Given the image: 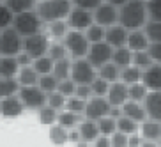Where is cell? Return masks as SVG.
Segmentation results:
<instances>
[{
  "label": "cell",
  "instance_id": "34",
  "mask_svg": "<svg viewBox=\"0 0 161 147\" xmlns=\"http://www.w3.org/2000/svg\"><path fill=\"white\" fill-rule=\"evenodd\" d=\"M32 66H34V69L37 71L39 76H43V75H50V73H53L55 62L48 57V55H43V57H39V59H34Z\"/></svg>",
  "mask_w": 161,
  "mask_h": 147
},
{
  "label": "cell",
  "instance_id": "29",
  "mask_svg": "<svg viewBox=\"0 0 161 147\" xmlns=\"http://www.w3.org/2000/svg\"><path fill=\"white\" fill-rule=\"evenodd\" d=\"M120 82H124L126 85H131V83L142 82V69L136 67L135 64H131V66L120 69Z\"/></svg>",
  "mask_w": 161,
  "mask_h": 147
},
{
  "label": "cell",
  "instance_id": "14",
  "mask_svg": "<svg viewBox=\"0 0 161 147\" xmlns=\"http://www.w3.org/2000/svg\"><path fill=\"white\" fill-rule=\"evenodd\" d=\"M142 103H143V108H145L147 119H152V121L161 122V92L149 90Z\"/></svg>",
  "mask_w": 161,
  "mask_h": 147
},
{
  "label": "cell",
  "instance_id": "54",
  "mask_svg": "<svg viewBox=\"0 0 161 147\" xmlns=\"http://www.w3.org/2000/svg\"><path fill=\"white\" fill-rule=\"evenodd\" d=\"M143 144V138L140 133H133L128 137V147H140Z\"/></svg>",
  "mask_w": 161,
  "mask_h": 147
},
{
  "label": "cell",
  "instance_id": "55",
  "mask_svg": "<svg viewBox=\"0 0 161 147\" xmlns=\"http://www.w3.org/2000/svg\"><path fill=\"white\" fill-rule=\"evenodd\" d=\"M92 144H94L92 147H112V140H110V137H104V135H99Z\"/></svg>",
  "mask_w": 161,
  "mask_h": 147
},
{
  "label": "cell",
  "instance_id": "2",
  "mask_svg": "<svg viewBox=\"0 0 161 147\" xmlns=\"http://www.w3.org/2000/svg\"><path fill=\"white\" fill-rule=\"evenodd\" d=\"M73 9L71 0H39L36 5V13L43 23H52L57 20H66Z\"/></svg>",
  "mask_w": 161,
  "mask_h": 147
},
{
  "label": "cell",
  "instance_id": "51",
  "mask_svg": "<svg viewBox=\"0 0 161 147\" xmlns=\"http://www.w3.org/2000/svg\"><path fill=\"white\" fill-rule=\"evenodd\" d=\"M149 55L152 57V60L156 64H161V41H156V43H151L149 48H147Z\"/></svg>",
  "mask_w": 161,
  "mask_h": 147
},
{
  "label": "cell",
  "instance_id": "36",
  "mask_svg": "<svg viewBox=\"0 0 161 147\" xmlns=\"http://www.w3.org/2000/svg\"><path fill=\"white\" fill-rule=\"evenodd\" d=\"M138 129H140V124L135 122L133 119L126 117V115H120L117 119V131L126 133V135H133V133H138Z\"/></svg>",
  "mask_w": 161,
  "mask_h": 147
},
{
  "label": "cell",
  "instance_id": "61",
  "mask_svg": "<svg viewBox=\"0 0 161 147\" xmlns=\"http://www.w3.org/2000/svg\"><path fill=\"white\" fill-rule=\"evenodd\" d=\"M0 2H2V4H5V0H0Z\"/></svg>",
  "mask_w": 161,
  "mask_h": 147
},
{
  "label": "cell",
  "instance_id": "27",
  "mask_svg": "<svg viewBox=\"0 0 161 147\" xmlns=\"http://www.w3.org/2000/svg\"><path fill=\"white\" fill-rule=\"evenodd\" d=\"M81 119H83V115H78V114H75V112H69V110L64 108V110L58 112L57 124H60L62 128H66V129H73L81 122Z\"/></svg>",
  "mask_w": 161,
  "mask_h": 147
},
{
  "label": "cell",
  "instance_id": "18",
  "mask_svg": "<svg viewBox=\"0 0 161 147\" xmlns=\"http://www.w3.org/2000/svg\"><path fill=\"white\" fill-rule=\"evenodd\" d=\"M149 44H151V41H149V37L145 36L143 29L129 30L126 46H128L131 52H143V50H147V48H149Z\"/></svg>",
  "mask_w": 161,
  "mask_h": 147
},
{
  "label": "cell",
  "instance_id": "6",
  "mask_svg": "<svg viewBox=\"0 0 161 147\" xmlns=\"http://www.w3.org/2000/svg\"><path fill=\"white\" fill-rule=\"evenodd\" d=\"M97 76V69H96L87 57L83 59H73L71 64V80L76 85H90L94 78Z\"/></svg>",
  "mask_w": 161,
  "mask_h": 147
},
{
  "label": "cell",
  "instance_id": "20",
  "mask_svg": "<svg viewBox=\"0 0 161 147\" xmlns=\"http://www.w3.org/2000/svg\"><path fill=\"white\" fill-rule=\"evenodd\" d=\"M76 129L80 131V138L87 144H92L96 138L99 137V128L96 121H89V119H81V122L76 126Z\"/></svg>",
  "mask_w": 161,
  "mask_h": 147
},
{
  "label": "cell",
  "instance_id": "24",
  "mask_svg": "<svg viewBox=\"0 0 161 147\" xmlns=\"http://www.w3.org/2000/svg\"><path fill=\"white\" fill-rule=\"evenodd\" d=\"M112 62H114L117 67L124 69L133 64V52L128 46H120V48H114V53H112Z\"/></svg>",
  "mask_w": 161,
  "mask_h": 147
},
{
  "label": "cell",
  "instance_id": "15",
  "mask_svg": "<svg viewBox=\"0 0 161 147\" xmlns=\"http://www.w3.org/2000/svg\"><path fill=\"white\" fill-rule=\"evenodd\" d=\"M128 34H129L128 29H124L120 23H115V25H112V27H108V29H104V41H106L112 48L126 46Z\"/></svg>",
  "mask_w": 161,
  "mask_h": 147
},
{
  "label": "cell",
  "instance_id": "57",
  "mask_svg": "<svg viewBox=\"0 0 161 147\" xmlns=\"http://www.w3.org/2000/svg\"><path fill=\"white\" fill-rule=\"evenodd\" d=\"M104 2H108V4L115 5V7H120V5H124L128 0H104Z\"/></svg>",
  "mask_w": 161,
  "mask_h": 147
},
{
  "label": "cell",
  "instance_id": "21",
  "mask_svg": "<svg viewBox=\"0 0 161 147\" xmlns=\"http://www.w3.org/2000/svg\"><path fill=\"white\" fill-rule=\"evenodd\" d=\"M122 115L133 119V121L138 122V124H142L147 119L143 103H138V101H126V103L122 105Z\"/></svg>",
  "mask_w": 161,
  "mask_h": 147
},
{
  "label": "cell",
  "instance_id": "9",
  "mask_svg": "<svg viewBox=\"0 0 161 147\" xmlns=\"http://www.w3.org/2000/svg\"><path fill=\"white\" fill-rule=\"evenodd\" d=\"M110 108L112 105L110 101L104 98V96H92L85 105V112H83V119H89V121H99V119L106 117L110 114Z\"/></svg>",
  "mask_w": 161,
  "mask_h": 147
},
{
  "label": "cell",
  "instance_id": "46",
  "mask_svg": "<svg viewBox=\"0 0 161 147\" xmlns=\"http://www.w3.org/2000/svg\"><path fill=\"white\" fill-rule=\"evenodd\" d=\"M90 89H92V96H104V98H106L110 83L106 80H103V78H99V76H96L94 82L90 83Z\"/></svg>",
  "mask_w": 161,
  "mask_h": 147
},
{
  "label": "cell",
  "instance_id": "19",
  "mask_svg": "<svg viewBox=\"0 0 161 147\" xmlns=\"http://www.w3.org/2000/svg\"><path fill=\"white\" fill-rule=\"evenodd\" d=\"M138 133L142 135V138L147 140V142H158L161 138V122L152 121V119H145V121L140 124Z\"/></svg>",
  "mask_w": 161,
  "mask_h": 147
},
{
  "label": "cell",
  "instance_id": "4",
  "mask_svg": "<svg viewBox=\"0 0 161 147\" xmlns=\"http://www.w3.org/2000/svg\"><path fill=\"white\" fill-rule=\"evenodd\" d=\"M62 43H64V46H66V50L71 59L87 57L89 48H90L89 39H87L85 32H81V30H69L66 34V37L62 39Z\"/></svg>",
  "mask_w": 161,
  "mask_h": 147
},
{
  "label": "cell",
  "instance_id": "22",
  "mask_svg": "<svg viewBox=\"0 0 161 147\" xmlns=\"http://www.w3.org/2000/svg\"><path fill=\"white\" fill-rule=\"evenodd\" d=\"M44 27H46V30H44V32L48 34V37L52 39V41H62V39L66 37V34L71 30L66 20H57V21L46 23Z\"/></svg>",
  "mask_w": 161,
  "mask_h": 147
},
{
  "label": "cell",
  "instance_id": "10",
  "mask_svg": "<svg viewBox=\"0 0 161 147\" xmlns=\"http://www.w3.org/2000/svg\"><path fill=\"white\" fill-rule=\"evenodd\" d=\"M112 53H114V48L110 46L106 41H101V43H94L90 44L89 53H87V60L99 69L101 66H104L106 62H112Z\"/></svg>",
  "mask_w": 161,
  "mask_h": 147
},
{
  "label": "cell",
  "instance_id": "7",
  "mask_svg": "<svg viewBox=\"0 0 161 147\" xmlns=\"http://www.w3.org/2000/svg\"><path fill=\"white\" fill-rule=\"evenodd\" d=\"M18 98L23 103L25 110H36V112H39L43 106H46V92H43L37 85L19 87Z\"/></svg>",
  "mask_w": 161,
  "mask_h": 147
},
{
  "label": "cell",
  "instance_id": "43",
  "mask_svg": "<svg viewBox=\"0 0 161 147\" xmlns=\"http://www.w3.org/2000/svg\"><path fill=\"white\" fill-rule=\"evenodd\" d=\"M85 105H87L85 99H81V98H78V96H71V98L66 99V106H64V108L69 110V112H75V114H78V115H83Z\"/></svg>",
  "mask_w": 161,
  "mask_h": 147
},
{
  "label": "cell",
  "instance_id": "48",
  "mask_svg": "<svg viewBox=\"0 0 161 147\" xmlns=\"http://www.w3.org/2000/svg\"><path fill=\"white\" fill-rule=\"evenodd\" d=\"M147 13L149 20L161 21V0H147Z\"/></svg>",
  "mask_w": 161,
  "mask_h": 147
},
{
  "label": "cell",
  "instance_id": "12",
  "mask_svg": "<svg viewBox=\"0 0 161 147\" xmlns=\"http://www.w3.org/2000/svg\"><path fill=\"white\" fill-rule=\"evenodd\" d=\"M92 14H94V23L101 25L104 29L119 23V7L108 4V2H103L99 7H96Z\"/></svg>",
  "mask_w": 161,
  "mask_h": 147
},
{
  "label": "cell",
  "instance_id": "52",
  "mask_svg": "<svg viewBox=\"0 0 161 147\" xmlns=\"http://www.w3.org/2000/svg\"><path fill=\"white\" fill-rule=\"evenodd\" d=\"M75 96H78V98H81V99L89 101L90 98H92V89H90V85H76Z\"/></svg>",
  "mask_w": 161,
  "mask_h": 147
},
{
  "label": "cell",
  "instance_id": "59",
  "mask_svg": "<svg viewBox=\"0 0 161 147\" xmlns=\"http://www.w3.org/2000/svg\"><path fill=\"white\" fill-rule=\"evenodd\" d=\"M75 147H92L90 144H87V142H83V140H80L78 144H75Z\"/></svg>",
  "mask_w": 161,
  "mask_h": 147
},
{
  "label": "cell",
  "instance_id": "8",
  "mask_svg": "<svg viewBox=\"0 0 161 147\" xmlns=\"http://www.w3.org/2000/svg\"><path fill=\"white\" fill-rule=\"evenodd\" d=\"M50 44H52V39L48 37V34L43 30L39 34L23 37V52H27L32 59H39L43 55H48Z\"/></svg>",
  "mask_w": 161,
  "mask_h": 147
},
{
  "label": "cell",
  "instance_id": "25",
  "mask_svg": "<svg viewBox=\"0 0 161 147\" xmlns=\"http://www.w3.org/2000/svg\"><path fill=\"white\" fill-rule=\"evenodd\" d=\"M67 133H69V129L62 128L60 124H53V126H50L48 137H50V142L53 145L62 147V145H66V144H69V135Z\"/></svg>",
  "mask_w": 161,
  "mask_h": 147
},
{
  "label": "cell",
  "instance_id": "23",
  "mask_svg": "<svg viewBox=\"0 0 161 147\" xmlns=\"http://www.w3.org/2000/svg\"><path fill=\"white\" fill-rule=\"evenodd\" d=\"M16 80H18L19 87H32V85H37L39 75L34 69V66H25V67H19Z\"/></svg>",
  "mask_w": 161,
  "mask_h": 147
},
{
  "label": "cell",
  "instance_id": "35",
  "mask_svg": "<svg viewBox=\"0 0 161 147\" xmlns=\"http://www.w3.org/2000/svg\"><path fill=\"white\" fill-rule=\"evenodd\" d=\"M48 57L52 59L53 62H58L62 59H67L69 53H67V50H66V46H64L62 41H52V44L48 48Z\"/></svg>",
  "mask_w": 161,
  "mask_h": 147
},
{
  "label": "cell",
  "instance_id": "31",
  "mask_svg": "<svg viewBox=\"0 0 161 147\" xmlns=\"http://www.w3.org/2000/svg\"><path fill=\"white\" fill-rule=\"evenodd\" d=\"M18 90H19V83L16 78H2L0 76V99L18 94Z\"/></svg>",
  "mask_w": 161,
  "mask_h": 147
},
{
  "label": "cell",
  "instance_id": "39",
  "mask_svg": "<svg viewBox=\"0 0 161 147\" xmlns=\"http://www.w3.org/2000/svg\"><path fill=\"white\" fill-rule=\"evenodd\" d=\"M97 128H99L101 135H104V137H112V135L117 131V119L106 115V117H103V119L97 121Z\"/></svg>",
  "mask_w": 161,
  "mask_h": 147
},
{
  "label": "cell",
  "instance_id": "11",
  "mask_svg": "<svg viewBox=\"0 0 161 147\" xmlns=\"http://www.w3.org/2000/svg\"><path fill=\"white\" fill-rule=\"evenodd\" d=\"M66 21L71 30L85 32L90 25L94 23V14H92V11H87V9H81V7H75L73 5V9L69 13V16L66 18Z\"/></svg>",
  "mask_w": 161,
  "mask_h": 147
},
{
  "label": "cell",
  "instance_id": "13",
  "mask_svg": "<svg viewBox=\"0 0 161 147\" xmlns=\"http://www.w3.org/2000/svg\"><path fill=\"white\" fill-rule=\"evenodd\" d=\"M23 110H25V106L19 101L18 94L0 99V115L4 119H18L19 115L23 114Z\"/></svg>",
  "mask_w": 161,
  "mask_h": 147
},
{
  "label": "cell",
  "instance_id": "1",
  "mask_svg": "<svg viewBox=\"0 0 161 147\" xmlns=\"http://www.w3.org/2000/svg\"><path fill=\"white\" fill-rule=\"evenodd\" d=\"M149 20L145 0H128L124 5L119 7V23L128 30L143 29Z\"/></svg>",
  "mask_w": 161,
  "mask_h": 147
},
{
  "label": "cell",
  "instance_id": "30",
  "mask_svg": "<svg viewBox=\"0 0 161 147\" xmlns=\"http://www.w3.org/2000/svg\"><path fill=\"white\" fill-rule=\"evenodd\" d=\"M39 0H5V5L9 7L14 14L25 13V11H34Z\"/></svg>",
  "mask_w": 161,
  "mask_h": 147
},
{
  "label": "cell",
  "instance_id": "63",
  "mask_svg": "<svg viewBox=\"0 0 161 147\" xmlns=\"http://www.w3.org/2000/svg\"><path fill=\"white\" fill-rule=\"evenodd\" d=\"M145 2H147V0H145Z\"/></svg>",
  "mask_w": 161,
  "mask_h": 147
},
{
  "label": "cell",
  "instance_id": "50",
  "mask_svg": "<svg viewBox=\"0 0 161 147\" xmlns=\"http://www.w3.org/2000/svg\"><path fill=\"white\" fill-rule=\"evenodd\" d=\"M128 137L126 133H120V131H115L110 140H112V147H128Z\"/></svg>",
  "mask_w": 161,
  "mask_h": 147
},
{
  "label": "cell",
  "instance_id": "33",
  "mask_svg": "<svg viewBox=\"0 0 161 147\" xmlns=\"http://www.w3.org/2000/svg\"><path fill=\"white\" fill-rule=\"evenodd\" d=\"M37 117H39V122L43 126H53L57 124V119H58V112L52 106H43V108L37 112Z\"/></svg>",
  "mask_w": 161,
  "mask_h": 147
},
{
  "label": "cell",
  "instance_id": "26",
  "mask_svg": "<svg viewBox=\"0 0 161 147\" xmlns=\"http://www.w3.org/2000/svg\"><path fill=\"white\" fill-rule=\"evenodd\" d=\"M19 64L16 57H0V76L2 78H16Z\"/></svg>",
  "mask_w": 161,
  "mask_h": 147
},
{
  "label": "cell",
  "instance_id": "58",
  "mask_svg": "<svg viewBox=\"0 0 161 147\" xmlns=\"http://www.w3.org/2000/svg\"><path fill=\"white\" fill-rule=\"evenodd\" d=\"M140 147H159V145H158V142H147V140H143V144Z\"/></svg>",
  "mask_w": 161,
  "mask_h": 147
},
{
  "label": "cell",
  "instance_id": "17",
  "mask_svg": "<svg viewBox=\"0 0 161 147\" xmlns=\"http://www.w3.org/2000/svg\"><path fill=\"white\" fill-rule=\"evenodd\" d=\"M106 99L110 101L112 106H122L126 101H129V96H128V85L124 82H114L110 83V89H108V94H106Z\"/></svg>",
  "mask_w": 161,
  "mask_h": 147
},
{
  "label": "cell",
  "instance_id": "60",
  "mask_svg": "<svg viewBox=\"0 0 161 147\" xmlns=\"http://www.w3.org/2000/svg\"><path fill=\"white\" fill-rule=\"evenodd\" d=\"M158 145H159V147H161V138H159V140H158Z\"/></svg>",
  "mask_w": 161,
  "mask_h": 147
},
{
  "label": "cell",
  "instance_id": "45",
  "mask_svg": "<svg viewBox=\"0 0 161 147\" xmlns=\"http://www.w3.org/2000/svg\"><path fill=\"white\" fill-rule=\"evenodd\" d=\"M13 20H14V13L5 4L0 2V30L7 29V27H13Z\"/></svg>",
  "mask_w": 161,
  "mask_h": 147
},
{
  "label": "cell",
  "instance_id": "62",
  "mask_svg": "<svg viewBox=\"0 0 161 147\" xmlns=\"http://www.w3.org/2000/svg\"><path fill=\"white\" fill-rule=\"evenodd\" d=\"M0 57H2V55H0Z\"/></svg>",
  "mask_w": 161,
  "mask_h": 147
},
{
  "label": "cell",
  "instance_id": "49",
  "mask_svg": "<svg viewBox=\"0 0 161 147\" xmlns=\"http://www.w3.org/2000/svg\"><path fill=\"white\" fill-rule=\"evenodd\" d=\"M75 7H81V9L87 11H94L96 7H99L104 0H71Z\"/></svg>",
  "mask_w": 161,
  "mask_h": 147
},
{
  "label": "cell",
  "instance_id": "28",
  "mask_svg": "<svg viewBox=\"0 0 161 147\" xmlns=\"http://www.w3.org/2000/svg\"><path fill=\"white\" fill-rule=\"evenodd\" d=\"M97 76L106 80L108 83H114V82L120 80V67H117L114 62H106L104 66H101L97 69Z\"/></svg>",
  "mask_w": 161,
  "mask_h": 147
},
{
  "label": "cell",
  "instance_id": "41",
  "mask_svg": "<svg viewBox=\"0 0 161 147\" xmlns=\"http://www.w3.org/2000/svg\"><path fill=\"white\" fill-rule=\"evenodd\" d=\"M85 36H87L90 44L101 43V41H104V27H101V25H97V23H92L89 29L85 30Z\"/></svg>",
  "mask_w": 161,
  "mask_h": 147
},
{
  "label": "cell",
  "instance_id": "42",
  "mask_svg": "<svg viewBox=\"0 0 161 147\" xmlns=\"http://www.w3.org/2000/svg\"><path fill=\"white\" fill-rule=\"evenodd\" d=\"M66 96H62L58 90H53V92H50V94H46V105L48 106H52V108H55L57 112H60V110H64V106H66Z\"/></svg>",
  "mask_w": 161,
  "mask_h": 147
},
{
  "label": "cell",
  "instance_id": "32",
  "mask_svg": "<svg viewBox=\"0 0 161 147\" xmlns=\"http://www.w3.org/2000/svg\"><path fill=\"white\" fill-rule=\"evenodd\" d=\"M71 64H73V59L71 57L62 59V60L55 62V66H53V75L57 76L58 80L71 78Z\"/></svg>",
  "mask_w": 161,
  "mask_h": 147
},
{
  "label": "cell",
  "instance_id": "56",
  "mask_svg": "<svg viewBox=\"0 0 161 147\" xmlns=\"http://www.w3.org/2000/svg\"><path fill=\"white\" fill-rule=\"evenodd\" d=\"M67 135H69V144H78L81 140L80 138V131H78V129H69V133H67Z\"/></svg>",
  "mask_w": 161,
  "mask_h": 147
},
{
  "label": "cell",
  "instance_id": "3",
  "mask_svg": "<svg viewBox=\"0 0 161 147\" xmlns=\"http://www.w3.org/2000/svg\"><path fill=\"white\" fill-rule=\"evenodd\" d=\"M13 29L18 30V34L21 37H29V36L43 32L44 23H43V20L39 18V14L36 13V9H34V11H25V13L14 14Z\"/></svg>",
  "mask_w": 161,
  "mask_h": 147
},
{
  "label": "cell",
  "instance_id": "16",
  "mask_svg": "<svg viewBox=\"0 0 161 147\" xmlns=\"http://www.w3.org/2000/svg\"><path fill=\"white\" fill-rule=\"evenodd\" d=\"M142 83L147 87V90H158L161 92V64H151L142 71Z\"/></svg>",
  "mask_w": 161,
  "mask_h": 147
},
{
  "label": "cell",
  "instance_id": "47",
  "mask_svg": "<svg viewBox=\"0 0 161 147\" xmlns=\"http://www.w3.org/2000/svg\"><path fill=\"white\" fill-rule=\"evenodd\" d=\"M57 90L60 92L62 96H66V98H71V96H75V92H76V83L71 80V78H66V80H58Z\"/></svg>",
  "mask_w": 161,
  "mask_h": 147
},
{
  "label": "cell",
  "instance_id": "40",
  "mask_svg": "<svg viewBox=\"0 0 161 147\" xmlns=\"http://www.w3.org/2000/svg\"><path fill=\"white\" fill-rule=\"evenodd\" d=\"M147 92H149V90H147V87L143 85L142 82L128 85V96H129V101H138V103H142V101L145 99Z\"/></svg>",
  "mask_w": 161,
  "mask_h": 147
},
{
  "label": "cell",
  "instance_id": "44",
  "mask_svg": "<svg viewBox=\"0 0 161 147\" xmlns=\"http://www.w3.org/2000/svg\"><path fill=\"white\" fill-rule=\"evenodd\" d=\"M133 64L143 71V69H147L151 64H154V60H152V57L149 55V52L143 50V52H133Z\"/></svg>",
  "mask_w": 161,
  "mask_h": 147
},
{
  "label": "cell",
  "instance_id": "37",
  "mask_svg": "<svg viewBox=\"0 0 161 147\" xmlns=\"http://www.w3.org/2000/svg\"><path fill=\"white\" fill-rule=\"evenodd\" d=\"M143 32L149 37L151 43L161 41V21H154V20H147V23L143 25Z\"/></svg>",
  "mask_w": 161,
  "mask_h": 147
},
{
  "label": "cell",
  "instance_id": "53",
  "mask_svg": "<svg viewBox=\"0 0 161 147\" xmlns=\"http://www.w3.org/2000/svg\"><path fill=\"white\" fill-rule=\"evenodd\" d=\"M16 60H18L19 67H25V66H32V64H34V59L30 57V55H29V53H27V52H23V50H21V52H19L18 55H16Z\"/></svg>",
  "mask_w": 161,
  "mask_h": 147
},
{
  "label": "cell",
  "instance_id": "5",
  "mask_svg": "<svg viewBox=\"0 0 161 147\" xmlns=\"http://www.w3.org/2000/svg\"><path fill=\"white\" fill-rule=\"evenodd\" d=\"M23 50V37L13 27L0 30V55L2 57H16Z\"/></svg>",
  "mask_w": 161,
  "mask_h": 147
},
{
  "label": "cell",
  "instance_id": "38",
  "mask_svg": "<svg viewBox=\"0 0 161 147\" xmlns=\"http://www.w3.org/2000/svg\"><path fill=\"white\" fill-rule=\"evenodd\" d=\"M37 87H39L41 90H43V92L50 94V92H53V90H57V87H58V78H57L55 75H53V73L39 76Z\"/></svg>",
  "mask_w": 161,
  "mask_h": 147
}]
</instances>
